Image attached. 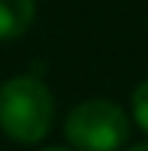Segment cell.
<instances>
[{"label":"cell","mask_w":148,"mask_h":151,"mask_svg":"<svg viewBox=\"0 0 148 151\" xmlns=\"http://www.w3.org/2000/svg\"><path fill=\"white\" fill-rule=\"evenodd\" d=\"M53 123V95L39 76L22 73L0 84V132L17 143H39Z\"/></svg>","instance_id":"obj_1"},{"label":"cell","mask_w":148,"mask_h":151,"mask_svg":"<svg viewBox=\"0 0 148 151\" xmlns=\"http://www.w3.org/2000/svg\"><path fill=\"white\" fill-rule=\"evenodd\" d=\"M132 134L126 112L115 101L92 98L70 109L64 120V137L76 151H117Z\"/></svg>","instance_id":"obj_2"},{"label":"cell","mask_w":148,"mask_h":151,"mask_svg":"<svg viewBox=\"0 0 148 151\" xmlns=\"http://www.w3.org/2000/svg\"><path fill=\"white\" fill-rule=\"evenodd\" d=\"M36 3L34 0H0V42L17 39L31 28Z\"/></svg>","instance_id":"obj_3"},{"label":"cell","mask_w":148,"mask_h":151,"mask_svg":"<svg viewBox=\"0 0 148 151\" xmlns=\"http://www.w3.org/2000/svg\"><path fill=\"white\" fill-rule=\"evenodd\" d=\"M132 115L137 120V126L148 134V78L143 84H137L132 92Z\"/></svg>","instance_id":"obj_4"},{"label":"cell","mask_w":148,"mask_h":151,"mask_svg":"<svg viewBox=\"0 0 148 151\" xmlns=\"http://www.w3.org/2000/svg\"><path fill=\"white\" fill-rule=\"evenodd\" d=\"M129 151H148V143H137V146H132Z\"/></svg>","instance_id":"obj_5"},{"label":"cell","mask_w":148,"mask_h":151,"mask_svg":"<svg viewBox=\"0 0 148 151\" xmlns=\"http://www.w3.org/2000/svg\"><path fill=\"white\" fill-rule=\"evenodd\" d=\"M42 151H67V148H59V146H50V148H42Z\"/></svg>","instance_id":"obj_6"}]
</instances>
